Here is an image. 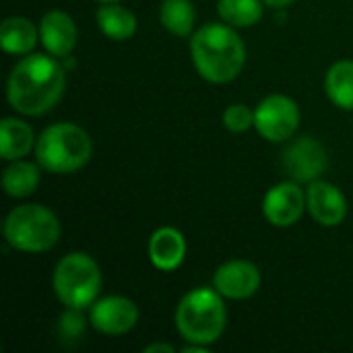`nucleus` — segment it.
<instances>
[{"instance_id": "obj_24", "label": "nucleus", "mask_w": 353, "mask_h": 353, "mask_svg": "<svg viewBox=\"0 0 353 353\" xmlns=\"http://www.w3.org/2000/svg\"><path fill=\"white\" fill-rule=\"evenodd\" d=\"M155 352L172 353L174 352V347H172V345H165V343H153V345H147V347H145V353H155Z\"/></svg>"}, {"instance_id": "obj_10", "label": "nucleus", "mask_w": 353, "mask_h": 353, "mask_svg": "<svg viewBox=\"0 0 353 353\" xmlns=\"http://www.w3.org/2000/svg\"><path fill=\"white\" fill-rule=\"evenodd\" d=\"M139 321V308L132 300L122 296H108L93 302L91 325L103 335H124L134 329Z\"/></svg>"}, {"instance_id": "obj_17", "label": "nucleus", "mask_w": 353, "mask_h": 353, "mask_svg": "<svg viewBox=\"0 0 353 353\" xmlns=\"http://www.w3.org/2000/svg\"><path fill=\"white\" fill-rule=\"evenodd\" d=\"M37 41L33 23L25 17H8L0 27V46L8 54H29Z\"/></svg>"}, {"instance_id": "obj_8", "label": "nucleus", "mask_w": 353, "mask_h": 353, "mask_svg": "<svg viewBox=\"0 0 353 353\" xmlns=\"http://www.w3.org/2000/svg\"><path fill=\"white\" fill-rule=\"evenodd\" d=\"M329 157L321 141L312 137H302L292 143L283 153V168L294 182H314L327 170Z\"/></svg>"}, {"instance_id": "obj_5", "label": "nucleus", "mask_w": 353, "mask_h": 353, "mask_svg": "<svg viewBox=\"0 0 353 353\" xmlns=\"http://www.w3.org/2000/svg\"><path fill=\"white\" fill-rule=\"evenodd\" d=\"M4 238L21 252H46L60 238V221L43 205H21L8 213Z\"/></svg>"}, {"instance_id": "obj_15", "label": "nucleus", "mask_w": 353, "mask_h": 353, "mask_svg": "<svg viewBox=\"0 0 353 353\" xmlns=\"http://www.w3.org/2000/svg\"><path fill=\"white\" fill-rule=\"evenodd\" d=\"M33 149V128L17 118H4L0 124L2 159H21Z\"/></svg>"}, {"instance_id": "obj_4", "label": "nucleus", "mask_w": 353, "mask_h": 353, "mask_svg": "<svg viewBox=\"0 0 353 353\" xmlns=\"http://www.w3.org/2000/svg\"><path fill=\"white\" fill-rule=\"evenodd\" d=\"M91 151L89 134L72 122L48 126L35 143L37 163L52 174H72L81 170L89 161Z\"/></svg>"}, {"instance_id": "obj_26", "label": "nucleus", "mask_w": 353, "mask_h": 353, "mask_svg": "<svg viewBox=\"0 0 353 353\" xmlns=\"http://www.w3.org/2000/svg\"><path fill=\"white\" fill-rule=\"evenodd\" d=\"M99 2H103V4H105V2H120V0H99Z\"/></svg>"}, {"instance_id": "obj_18", "label": "nucleus", "mask_w": 353, "mask_h": 353, "mask_svg": "<svg viewBox=\"0 0 353 353\" xmlns=\"http://www.w3.org/2000/svg\"><path fill=\"white\" fill-rule=\"evenodd\" d=\"M325 89L329 99L341 108L353 110V62L352 60H339L335 62L325 79Z\"/></svg>"}, {"instance_id": "obj_22", "label": "nucleus", "mask_w": 353, "mask_h": 353, "mask_svg": "<svg viewBox=\"0 0 353 353\" xmlns=\"http://www.w3.org/2000/svg\"><path fill=\"white\" fill-rule=\"evenodd\" d=\"M223 124L232 132H244L254 124V112H250L244 103H234L223 112Z\"/></svg>"}, {"instance_id": "obj_9", "label": "nucleus", "mask_w": 353, "mask_h": 353, "mask_svg": "<svg viewBox=\"0 0 353 353\" xmlns=\"http://www.w3.org/2000/svg\"><path fill=\"white\" fill-rule=\"evenodd\" d=\"M306 207V194L298 182L275 184L263 201V213L275 228H290L298 223Z\"/></svg>"}, {"instance_id": "obj_1", "label": "nucleus", "mask_w": 353, "mask_h": 353, "mask_svg": "<svg viewBox=\"0 0 353 353\" xmlns=\"http://www.w3.org/2000/svg\"><path fill=\"white\" fill-rule=\"evenodd\" d=\"M64 87L66 72L56 56L31 54L12 68L6 83V97L19 114L41 116L62 99Z\"/></svg>"}, {"instance_id": "obj_7", "label": "nucleus", "mask_w": 353, "mask_h": 353, "mask_svg": "<svg viewBox=\"0 0 353 353\" xmlns=\"http://www.w3.org/2000/svg\"><path fill=\"white\" fill-rule=\"evenodd\" d=\"M254 126L259 134L271 143L288 141L300 126V108L292 97L273 93L256 105Z\"/></svg>"}, {"instance_id": "obj_20", "label": "nucleus", "mask_w": 353, "mask_h": 353, "mask_svg": "<svg viewBox=\"0 0 353 353\" xmlns=\"http://www.w3.org/2000/svg\"><path fill=\"white\" fill-rule=\"evenodd\" d=\"M159 19L170 33L184 37L192 33L196 12L190 0H163L159 8Z\"/></svg>"}, {"instance_id": "obj_14", "label": "nucleus", "mask_w": 353, "mask_h": 353, "mask_svg": "<svg viewBox=\"0 0 353 353\" xmlns=\"http://www.w3.org/2000/svg\"><path fill=\"white\" fill-rule=\"evenodd\" d=\"M186 256V240L176 228H161L149 240V259L159 271H174Z\"/></svg>"}, {"instance_id": "obj_13", "label": "nucleus", "mask_w": 353, "mask_h": 353, "mask_svg": "<svg viewBox=\"0 0 353 353\" xmlns=\"http://www.w3.org/2000/svg\"><path fill=\"white\" fill-rule=\"evenodd\" d=\"M39 39L43 48L56 58H68L77 43V25L70 14L50 10L39 23Z\"/></svg>"}, {"instance_id": "obj_23", "label": "nucleus", "mask_w": 353, "mask_h": 353, "mask_svg": "<svg viewBox=\"0 0 353 353\" xmlns=\"http://www.w3.org/2000/svg\"><path fill=\"white\" fill-rule=\"evenodd\" d=\"M85 331V319L81 316V308H68L60 316V333L64 337L77 339Z\"/></svg>"}, {"instance_id": "obj_6", "label": "nucleus", "mask_w": 353, "mask_h": 353, "mask_svg": "<svg viewBox=\"0 0 353 353\" xmlns=\"http://www.w3.org/2000/svg\"><path fill=\"white\" fill-rule=\"evenodd\" d=\"M54 292L66 308H87L101 290V271L97 263L83 252H70L54 269Z\"/></svg>"}, {"instance_id": "obj_21", "label": "nucleus", "mask_w": 353, "mask_h": 353, "mask_svg": "<svg viewBox=\"0 0 353 353\" xmlns=\"http://www.w3.org/2000/svg\"><path fill=\"white\" fill-rule=\"evenodd\" d=\"M217 10L232 27H252L263 17V0H219Z\"/></svg>"}, {"instance_id": "obj_19", "label": "nucleus", "mask_w": 353, "mask_h": 353, "mask_svg": "<svg viewBox=\"0 0 353 353\" xmlns=\"http://www.w3.org/2000/svg\"><path fill=\"white\" fill-rule=\"evenodd\" d=\"M39 186V170L29 161H14L2 174V188L8 196L23 199L37 190Z\"/></svg>"}, {"instance_id": "obj_11", "label": "nucleus", "mask_w": 353, "mask_h": 353, "mask_svg": "<svg viewBox=\"0 0 353 353\" xmlns=\"http://www.w3.org/2000/svg\"><path fill=\"white\" fill-rule=\"evenodd\" d=\"M215 290L230 300H244L261 288V271L250 261H230L215 271Z\"/></svg>"}, {"instance_id": "obj_2", "label": "nucleus", "mask_w": 353, "mask_h": 353, "mask_svg": "<svg viewBox=\"0 0 353 353\" xmlns=\"http://www.w3.org/2000/svg\"><path fill=\"white\" fill-rule=\"evenodd\" d=\"M190 56L194 68L209 83L234 81L246 64V46L242 37L228 25H203L190 39Z\"/></svg>"}, {"instance_id": "obj_16", "label": "nucleus", "mask_w": 353, "mask_h": 353, "mask_svg": "<svg viewBox=\"0 0 353 353\" xmlns=\"http://www.w3.org/2000/svg\"><path fill=\"white\" fill-rule=\"evenodd\" d=\"M95 19H97L99 29L103 31V35H108L110 39H116V41H124V39L132 37L137 31V17L128 8L118 6L116 2H105L97 10Z\"/></svg>"}, {"instance_id": "obj_12", "label": "nucleus", "mask_w": 353, "mask_h": 353, "mask_svg": "<svg viewBox=\"0 0 353 353\" xmlns=\"http://www.w3.org/2000/svg\"><path fill=\"white\" fill-rule=\"evenodd\" d=\"M306 205L314 221L327 228L339 225L347 215L345 194L331 182L314 180L306 190Z\"/></svg>"}, {"instance_id": "obj_25", "label": "nucleus", "mask_w": 353, "mask_h": 353, "mask_svg": "<svg viewBox=\"0 0 353 353\" xmlns=\"http://www.w3.org/2000/svg\"><path fill=\"white\" fill-rule=\"evenodd\" d=\"M267 6H273V8H281V6H288V4H292V2H296V0H263Z\"/></svg>"}, {"instance_id": "obj_3", "label": "nucleus", "mask_w": 353, "mask_h": 353, "mask_svg": "<svg viewBox=\"0 0 353 353\" xmlns=\"http://www.w3.org/2000/svg\"><path fill=\"white\" fill-rule=\"evenodd\" d=\"M225 304L217 290L199 288L188 292L176 310V329L184 341L196 345L215 343L225 329Z\"/></svg>"}]
</instances>
